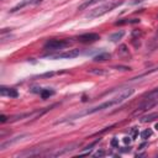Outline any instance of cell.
<instances>
[{"mask_svg":"<svg viewBox=\"0 0 158 158\" xmlns=\"http://www.w3.org/2000/svg\"><path fill=\"white\" fill-rule=\"evenodd\" d=\"M133 93H135V90L131 89V88H130V89H125V90L121 91L117 96H115V98H112V99H109L107 101H105V102H102V104H100V105H98V106H94V107H91V109H89V110H86V111H84V112H81V114H79V115L73 116V117L84 116V115H91V114H95V112H98V111H102V110H105V109H109V107H111V106H114V105H117V104L122 102L123 100L128 99Z\"/></svg>","mask_w":158,"mask_h":158,"instance_id":"obj_1","label":"cell"},{"mask_svg":"<svg viewBox=\"0 0 158 158\" xmlns=\"http://www.w3.org/2000/svg\"><path fill=\"white\" fill-rule=\"evenodd\" d=\"M121 4H122V1H115V2H107V4L100 5L99 7H95V9L90 10L86 14V19H96V17H100V16L105 15L106 12L112 11L114 9H116L117 6H120Z\"/></svg>","mask_w":158,"mask_h":158,"instance_id":"obj_2","label":"cell"},{"mask_svg":"<svg viewBox=\"0 0 158 158\" xmlns=\"http://www.w3.org/2000/svg\"><path fill=\"white\" fill-rule=\"evenodd\" d=\"M70 44L69 40H48L44 43V48L48 51H57V49H63Z\"/></svg>","mask_w":158,"mask_h":158,"instance_id":"obj_3","label":"cell"},{"mask_svg":"<svg viewBox=\"0 0 158 158\" xmlns=\"http://www.w3.org/2000/svg\"><path fill=\"white\" fill-rule=\"evenodd\" d=\"M79 56V49L74 48V49H68L65 52H62V53H58V54H53V56H49L51 58H56V59H62V58H75Z\"/></svg>","mask_w":158,"mask_h":158,"instance_id":"obj_4","label":"cell"},{"mask_svg":"<svg viewBox=\"0 0 158 158\" xmlns=\"http://www.w3.org/2000/svg\"><path fill=\"white\" fill-rule=\"evenodd\" d=\"M98 40H100V36L98 33H94V32L84 33V35H80L78 37V41L81 42V43H93V42H95Z\"/></svg>","mask_w":158,"mask_h":158,"instance_id":"obj_5","label":"cell"},{"mask_svg":"<svg viewBox=\"0 0 158 158\" xmlns=\"http://www.w3.org/2000/svg\"><path fill=\"white\" fill-rule=\"evenodd\" d=\"M79 146H80V143H79V142L72 143V144H69V146H67V147H64V148H62V149H58L57 152H54V153H53V154H51V156H62V154L69 153V152L74 151L77 147H79Z\"/></svg>","mask_w":158,"mask_h":158,"instance_id":"obj_6","label":"cell"},{"mask_svg":"<svg viewBox=\"0 0 158 158\" xmlns=\"http://www.w3.org/2000/svg\"><path fill=\"white\" fill-rule=\"evenodd\" d=\"M0 94L2 96H9V98H17L19 96V93L12 89V88H6V86H1L0 88Z\"/></svg>","mask_w":158,"mask_h":158,"instance_id":"obj_7","label":"cell"},{"mask_svg":"<svg viewBox=\"0 0 158 158\" xmlns=\"http://www.w3.org/2000/svg\"><path fill=\"white\" fill-rule=\"evenodd\" d=\"M26 135H21V136H17V137H14L12 139H7V141H5V142H2L1 144H0V151H4V149H6L9 146H11V144H14V143H16V142H19V141H21L23 137H25Z\"/></svg>","mask_w":158,"mask_h":158,"instance_id":"obj_8","label":"cell"},{"mask_svg":"<svg viewBox=\"0 0 158 158\" xmlns=\"http://www.w3.org/2000/svg\"><path fill=\"white\" fill-rule=\"evenodd\" d=\"M40 154H42L41 149L40 148H33V149H30V151L17 153L16 157H36V156H40Z\"/></svg>","mask_w":158,"mask_h":158,"instance_id":"obj_9","label":"cell"},{"mask_svg":"<svg viewBox=\"0 0 158 158\" xmlns=\"http://www.w3.org/2000/svg\"><path fill=\"white\" fill-rule=\"evenodd\" d=\"M157 118H158V112H151V114H148V115L142 116V117H141V122L147 123V122H152V121H154V120H157Z\"/></svg>","mask_w":158,"mask_h":158,"instance_id":"obj_10","label":"cell"},{"mask_svg":"<svg viewBox=\"0 0 158 158\" xmlns=\"http://www.w3.org/2000/svg\"><path fill=\"white\" fill-rule=\"evenodd\" d=\"M139 19H122L115 22L116 26H122V25H131V23H138Z\"/></svg>","mask_w":158,"mask_h":158,"instance_id":"obj_11","label":"cell"},{"mask_svg":"<svg viewBox=\"0 0 158 158\" xmlns=\"http://www.w3.org/2000/svg\"><path fill=\"white\" fill-rule=\"evenodd\" d=\"M111 58V54L107 53V52H102V53H99L94 57V62H105L107 59Z\"/></svg>","mask_w":158,"mask_h":158,"instance_id":"obj_12","label":"cell"},{"mask_svg":"<svg viewBox=\"0 0 158 158\" xmlns=\"http://www.w3.org/2000/svg\"><path fill=\"white\" fill-rule=\"evenodd\" d=\"M32 2H33V0H22L20 4H17L16 6H14V7L10 10V12H16V11L21 10L22 7H25L26 5H28V4H32Z\"/></svg>","mask_w":158,"mask_h":158,"instance_id":"obj_13","label":"cell"},{"mask_svg":"<svg viewBox=\"0 0 158 158\" xmlns=\"http://www.w3.org/2000/svg\"><path fill=\"white\" fill-rule=\"evenodd\" d=\"M144 98H146L147 100H157V99H158V88H156V89L148 91V93L144 95Z\"/></svg>","mask_w":158,"mask_h":158,"instance_id":"obj_14","label":"cell"},{"mask_svg":"<svg viewBox=\"0 0 158 158\" xmlns=\"http://www.w3.org/2000/svg\"><path fill=\"white\" fill-rule=\"evenodd\" d=\"M123 35H125V32H123V31H118V32H115V33L110 35L109 40H110L111 42H117L118 40H121V38L123 37Z\"/></svg>","mask_w":158,"mask_h":158,"instance_id":"obj_15","label":"cell"},{"mask_svg":"<svg viewBox=\"0 0 158 158\" xmlns=\"http://www.w3.org/2000/svg\"><path fill=\"white\" fill-rule=\"evenodd\" d=\"M88 73H89V74H94V75H106V74H107L106 70L100 69V68H93V69H89Z\"/></svg>","mask_w":158,"mask_h":158,"instance_id":"obj_16","label":"cell"},{"mask_svg":"<svg viewBox=\"0 0 158 158\" xmlns=\"http://www.w3.org/2000/svg\"><path fill=\"white\" fill-rule=\"evenodd\" d=\"M28 116H31L30 112H27V114H20V115H15V116L10 117L9 121H10V122H14V121H17V120H22V118H25V117H28Z\"/></svg>","mask_w":158,"mask_h":158,"instance_id":"obj_17","label":"cell"},{"mask_svg":"<svg viewBox=\"0 0 158 158\" xmlns=\"http://www.w3.org/2000/svg\"><path fill=\"white\" fill-rule=\"evenodd\" d=\"M53 94H54V91L53 90H49V89H42L41 93H40V95H41L42 99H47V98H49Z\"/></svg>","mask_w":158,"mask_h":158,"instance_id":"obj_18","label":"cell"},{"mask_svg":"<svg viewBox=\"0 0 158 158\" xmlns=\"http://www.w3.org/2000/svg\"><path fill=\"white\" fill-rule=\"evenodd\" d=\"M96 1H98V0H85V1H84V2L78 7V10H85L86 7H89L90 5H93V4H94V2H96Z\"/></svg>","mask_w":158,"mask_h":158,"instance_id":"obj_19","label":"cell"},{"mask_svg":"<svg viewBox=\"0 0 158 158\" xmlns=\"http://www.w3.org/2000/svg\"><path fill=\"white\" fill-rule=\"evenodd\" d=\"M151 136H152V130H151V128H146L144 131L141 132V137H142L143 139H147V138L151 137Z\"/></svg>","mask_w":158,"mask_h":158,"instance_id":"obj_20","label":"cell"},{"mask_svg":"<svg viewBox=\"0 0 158 158\" xmlns=\"http://www.w3.org/2000/svg\"><path fill=\"white\" fill-rule=\"evenodd\" d=\"M118 53H120V54H123V53H128L127 46H126V44H121V46H120V49H118Z\"/></svg>","mask_w":158,"mask_h":158,"instance_id":"obj_21","label":"cell"},{"mask_svg":"<svg viewBox=\"0 0 158 158\" xmlns=\"http://www.w3.org/2000/svg\"><path fill=\"white\" fill-rule=\"evenodd\" d=\"M112 68H115V69H117V70H130V69H131L130 67H122V65H114Z\"/></svg>","mask_w":158,"mask_h":158,"instance_id":"obj_22","label":"cell"},{"mask_svg":"<svg viewBox=\"0 0 158 158\" xmlns=\"http://www.w3.org/2000/svg\"><path fill=\"white\" fill-rule=\"evenodd\" d=\"M104 156H105V151H102V149H99L94 153V157H104Z\"/></svg>","mask_w":158,"mask_h":158,"instance_id":"obj_23","label":"cell"},{"mask_svg":"<svg viewBox=\"0 0 158 158\" xmlns=\"http://www.w3.org/2000/svg\"><path fill=\"white\" fill-rule=\"evenodd\" d=\"M111 146H112V147H118V141H117V138H112V139H111Z\"/></svg>","mask_w":158,"mask_h":158,"instance_id":"obj_24","label":"cell"},{"mask_svg":"<svg viewBox=\"0 0 158 158\" xmlns=\"http://www.w3.org/2000/svg\"><path fill=\"white\" fill-rule=\"evenodd\" d=\"M137 135H138V132H137V128L135 127V128L132 130V139H135V138L137 137Z\"/></svg>","mask_w":158,"mask_h":158,"instance_id":"obj_25","label":"cell"},{"mask_svg":"<svg viewBox=\"0 0 158 158\" xmlns=\"http://www.w3.org/2000/svg\"><path fill=\"white\" fill-rule=\"evenodd\" d=\"M6 121H7V117H6L5 115H1V116H0V122L4 123V122H6Z\"/></svg>","mask_w":158,"mask_h":158,"instance_id":"obj_26","label":"cell"},{"mask_svg":"<svg viewBox=\"0 0 158 158\" xmlns=\"http://www.w3.org/2000/svg\"><path fill=\"white\" fill-rule=\"evenodd\" d=\"M131 139H132L131 137H123V142H125V143H130Z\"/></svg>","mask_w":158,"mask_h":158,"instance_id":"obj_27","label":"cell"},{"mask_svg":"<svg viewBox=\"0 0 158 158\" xmlns=\"http://www.w3.org/2000/svg\"><path fill=\"white\" fill-rule=\"evenodd\" d=\"M142 1H144V0H132L131 4H138V2H142Z\"/></svg>","mask_w":158,"mask_h":158,"instance_id":"obj_28","label":"cell"},{"mask_svg":"<svg viewBox=\"0 0 158 158\" xmlns=\"http://www.w3.org/2000/svg\"><path fill=\"white\" fill-rule=\"evenodd\" d=\"M154 128H156V130H157V131H158V122H157V123H156V126H154Z\"/></svg>","mask_w":158,"mask_h":158,"instance_id":"obj_29","label":"cell"}]
</instances>
